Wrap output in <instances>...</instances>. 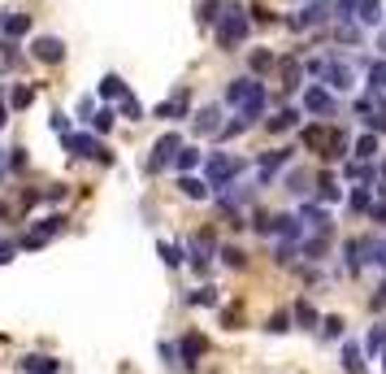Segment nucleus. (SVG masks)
I'll use <instances>...</instances> for the list:
<instances>
[{
	"instance_id": "nucleus-1",
	"label": "nucleus",
	"mask_w": 386,
	"mask_h": 374,
	"mask_svg": "<svg viewBox=\"0 0 386 374\" xmlns=\"http://www.w3.org/2000/svg\"><path fill=\"white\" fill-rule=\"evenodd\" d=\"M226 101L235 105L243 118H261L265 113V83L261 79H252V74H243V79H230L226 83Z\"/></svg>"
},
{
	"instance_id": "nucleus-2",
	"label": "nucleus",
	"mask_w": 386,
	"mask_h": 374,
	"mask_svg": "<svg viewBox=\"0 0 386 374\" xmlns=\"http://www.w3.org/2000/svg\"><path fill=\"white\" fill-rule=\"evenodd\" d=\"M239 174H243L239 157H230V153H209V157H204V183H209L213 192H226Z\"/></svg>"
},
{
	"instance_id": "nucleus-3",
	"label": "nucleus",
	"mask_w": 386,
	"mask_h": 374,
	"mask_svg": "<svg viewBox=\"0 0 386 374\" xmlns=\"http://www.w3.org/2000/svg\"><path fill=\"white\" fill-rule=\"evenodd\" d=\"M247 31H252V18H247L239 5H226V13H221V22H217V44H221V48H239V44L247 39Z\"/></svg>"
},
{
	"instance_id": "nucleus-4",
	"label": "nucleus",
	"mask_w": 386,
	"mask_h": 374,
	"mask_svg": "<svg viewBox=\"0 0 386 374\" xmlns=\"http://www.w3.org/2000/svg\"><path fill=\"white\" fill-rule=\"evenodd\" d=\"M65 148H70V153L74 157H91V161H100V166H113V153H109V148L105 144H100L96 135H65Z\"/></svg>"
},
{
	"instance_id": "nucleus-5",
	"label": "nucleus",
	"mask_w": 386,
	"mask_h": 374,
	"mask_svg": "<svg viewBox=\"0 0 386 374\" xmlns=\"http://www.w3.org/2000/svg\"><path fill=\"white\" fill-rule=\"evenodd\" d=\"M178 153H183V139H178L174 131H165L157 144H152V161H148V170H165L169 161H178Z\"/></svg>"
},
{
	"instance_id": "nucleus-6",
	"label": "nucleus",
	"mask_w": 386,
	"mask_h": 374,
	"mask_svg": "<svg viewBox=\"0 0 386 374\" xmlns=\"http://www.w3.org/2000/svg\"><path fill=\"white\" fill-rule=\"evenodd\" d=\"M334 13V5H330V0H308V5L291 18V27L295 31H308V27H321V22Z\"/></svg>"
},
{
	"instance_id": "nucleus-7",
	"label": "nucleus",
	"mask_w": 386,
	"mask_h": 374,
	"mask_svg": "<svg viewBox=\"0 0 386 374\" xmlns=\"http://www.w3.org/2000/svg\"><path fill=\"white\" fill-rule=\"evenodd\" d=\"M31 57L44 61V66H61V61H65V44H61L57 35H39V39L31 44Z\"/></svg>"
},
{
	"instance_id": "nucleus-8",
	"label": "nucleus",
	"mask_w": 386,
	"mask_h": 374,
	"mask_svg": "<svg viewBox=\"0 0 386 374\" xmlns=\"http://www.w3.org/2000/svg\"><path fill=\"white\" fill-rule=\"evenodd\" d=\"M321 83H326V87H334V92H352L356 74H352V66H343V61H326V70H321Z\"/></svg>"
},
{
	"instance_id": "nucleus-9",
	"label": "nucleus",
	"mask_w": 386,
	"mask_h": 374,
	"mask_svg": "<svg viewBox=\"0 0 386 374\" xmlns=\"http://www.w3.org/2000/svg\"><path fill=\"white\" fill-rule=\"evenodd\" d=\"M304 109H308V113H317V118H330V113H334V96H330L321 83H313V87L304 92Z\"/></svg>"
},
{
	"instance_id": "nucleus-10",
	"label": "nucleus",
	"mask_w": 386,
	"mask_h": 374,
	"mask_svg": "<svg viewBox=\"0 0 386 374\" xmlns=\"http://www.w3.org/2000/svg\"><path fill=\"white\" fill-rule=\"evenodd\" d=\"M27 31H31V13H18V9L0 13V39H22Z\"/></svg>"
},
{
	"instance_id": "nucleus-11",
	"label": "nucleus",
	"mask_w": 386,
	"mask_h": 374,
	"mask_svg": "<svg viewBox=\"0 0 386 374\" xmlns=\"http://www.w3.org/2000/svg\"><path fill=\"white\" fill-rule=\"evenodd\" d=\"M300 218H304V227H313L317 235H330V227H334V222H330V213H326V205H321V201H317V205L308 201V205L300 209Z\"/></svg>"
},
{
	"instance_id": "nucleus-12",
	"label": "nucleus",
	"mask_w": 386,
	"mask_h": 374,
	"mask_svg": "<svg viewBox=\"0 0 386 374\" xmlns=\"http://www.w3.org/2000/svg\"><path fill=\"white\" fill-rule=\"evenodd\" d=\"M274 235L287 239V244H295V239L304 235V218H295V213H274Z\"/></svg>"
},
{
	"instance_id": "nucleus-13",
	"label": "nucleus",
	"mask_w": 386,
	"mask_h": 374,
	"mask_svg": "<svg viewBox=\"0 0 386 374\" xmlns=\"http://www.w3.org/2000/svg\"><path fill=\"white\" fill-rule=\"evenodd\" d=\"M18 370H22V374H57V370H61V361L44 357V353H27V357L18 361Z\"/></svg>"
},
{
	"instance_id": "nucleus-14",
	"label": "nucleus",
	"mask_w": 386,
	"mask_h": 374,
	"mask_svg": "<svg viewBox=\"0 0 386 374\" xmlns=\"http://www.w3.org/2000/svg\"><path fill=\"white\" fill-rule=\"evenodd\" d=\"M365 361H369V353H365L360 344L347 339V344H343V370H347V374H365V370H369Z\"/></svg>"
},
{
	"instance_id": "nucleus-15",
	"label": "nucleus",
	"mask_w": 386,
	"mask_h": 374,
	"mask_svg": "<svg viewBox=\"0 0 386 374\" xmlns=\"http://www.w3.org/2000/svg\"><path fill=\"white\" fill-rule=\"evenodd\" d=\"M204 348H209V344H204V335H183V344H178V357H183V366L191 370V366L204 357Z\"/></svg>"
},
{
	"instance_id": "nucleus-16",
	"label": "nucleus",
	"mask_w": 386,
	"mask_h": 374,
	"mask_svg": "<svg viewBox=\"0 0 386 374\" xmlns=\"http://www.w3.org/2000/svg\"><path fill=\"white\" fill-rule=\"evenodd\" d=\"M291 161V148H278V153H265L261 157V183H269L274 179V174L282 170V166H287Z\"/></svg>"
},
{
	"instance_id": "nucleus-17",
	"label": "nucleus",
	"mask_w": 386,
	"mask_h": 374,
	"mask_svg": "<svg viewBox=\"0 0 386 374\" xmlns=\"http://www.w3.org/2000/svg\"><path fill=\"white\" fill-rule=\"evenodd\" d=\"M217 118H221V109H217V105L200 109V113H195V131H200V135H221V122H217Z\"/></svg>"
},
{
	"instance_id": "nucleus-18",
	"label": "nucleus",
	"mask_w": 386,
	"mask_h": 374,
	"mask_svg": "<svg viewBox=\"0 0 386 374\" xmlns=\"http://www.w3.org/2000/svg\"><path fill=\"white\" fill-rule=\"evenodd\" d=\"M178 187H183L187 201H209V192H213L204 179H195V174H183V179H178Z\"/></svg>"
},
{
	"instance_id": "nucleus-19",
	"label": "nucleus",
	"mask_w": 386,
	"mask_h": 374,
	"mask_svg": "<svg viewBox=\"0 0 386 374\" xmlns=\"http://www.w3.org/2000/svg\"><path fill=\"white\" fill-rule=\"evenodd\" d=\"M61 231H65V218H61V213H48V218H39V222H35V231H31V235H39V239L48 244V239L61 235Z\"/></svg>"
},
{
	"instance_id": "nucleus-20",
	"label": "nucleus",
	"mask_w": 386,
	"mask_h": 374,
	"mask_svg": "<svg viewBox=\"0 0 386 374\" xmlns=\"http://www.w3.org/2000/svg\"><path fill=\"white\" fill-rule=\"evenodd\" d=\"M356 18L365 27H382V0H356Z\"/></svg>"
},
{
	"instance_id": "nucleus-21",
	"label": "nucleus",
	"mask_w": 386,
	"mask_h": 374,
	"mask_svg": "<svg viewBox=\"0 0 386 374\" xmlns=\"http://www.w3.org/2000/svg\"><path fill=\"white\" fill-rule=\"evenodd\" d=\"M209 261H213V239H204V235H200V239H191V266H195V270H204Z\"/></svg>"
},
{
	"instance_id": "nucleus-22",
	"label": "nucleus",
	"mask_w": 386,
	"mask_h": 374,
	"mask_svg": "<svg viewBox=\"0 0 386 374\" xmlns=\"http://www.w3.org/2000/svg\"><path fill=\"white\" fill-rule=\"evenodd\" d=\"M183 113H187V92H178L174 101L157 105V118H165V122H174V118H183Z\"/></svg>"
},
{
	"instance_id": "nucleus-23",
	"label": "nucleus",
	"mask_w": 386,
	"mask_h": 374,
	"mask_svg": "<svg viewBox=\"0 0 386 374\" xmlns=\"http://www.w3.org/2000/svg\"><path fill=\"white\" fill-rule=\"evenodd\" d=\"M365 248H360V239H347L343 244V266H347V274H360V266H365Z\"/></svg>"
},
{
	"instance_id": "nucleus-24",
	"label": "nucleus",
	"mask_w": 386,
	"mask_h": 374,
	"mask_svg": "<svg viewBox=\"0 0 386 374\" xmlns=\"http://www.w3.org/2000/svg\"><path fill=\"white\" fill-rule=\"evenodd\" d=\"M100 96H105V101H122V96H131V92H126V83L117 74H105V79H100Z\"/></svg>"
},
{
	"instance_id": "nucleus-25",
	"label": "nucleus",
	"mask_w": 386,
	"mask_h": 374,
	"mask_svg": "<svg viewBox=\"0 0 386 374\" xmlns=\"http://www.w3.org/2000/svg\"><path fill=\"white\" fill-rule=\"evenodd\" d=\"M339 196H343V187L334 183L330 174H321V179H317V201H321V205H334V201H339Z\"/></svg>"
},
{
	"instance_id": "nucleus-26",
	"label": "nucleus",
	"mask_w": 386,
	"mask_h": 374,
	"mask_svg": "<svg viewBox=\"0 0 386 374\" xmlns=\"http://www.w3.org/2000/svg\"><path fill=\"white\" fill-rule=\"evenodd\" d=\"M174 166H178V174H191L195 166H204L200 148H187V144H183V153H178V161H174Z\"/></svg>"
},
{
	"instance_id": "nucleus-27",
	"label": "nucleus",
	"mask_w": 386,
	"mask_h": 374,
	"mask_svg": "<svg viewBox=\"0 0 386 374\" xmlns=\"http://www.w3.org/2000/svg\"><path fill=\"white\" fill-rule=\"evenodd\" d=\"M221 13H226V5H221V0H200V22H209V27H217V22H221Z\"/></svg>"
},
{
	"instance_id": "nucleus-28",
	"label": "nucleus",
	"mask_w": 386,
	"mask_h": 374,
	"mask_svg": "<svg viewBox=\"0 0 386 374\" xmlns=\"http://www.w3.org/2000/svg\"><path fill=\"white\" fill-rule=\"evenodd\" d=\"M373 157H378V135L369 131V135L356 139V161H373Z\"/></svg>"
},
{
	"instance_id": "nucleus-29",
	"label": "nucleus",
	"mask_w": 386,
	"mask_h": 374,
	"mask_svg": "<svg viewBox=\"0 0 386 374\" xmlns=\"http://www.w3.org/2000/svg\"><path fill=\"white\" fill-rule=\"evenodd\" d=\"M382 348H386V322H378V327L369 331V339H365V353H369V357H378Z\"/></svg>"
},
{
	"instance_id": "nucleus-30",
	"label": "nucleus",
	"mask_w": 386,
	"mask_h": 374,
	"mask_svg": "<svg viewBox=\"0 0 386 374\" xmlns=\"http://www.w3.org/2000/svg\"><path fill=\"white\" fill-rule=\"evenodd\" d=\"M295 122H300L295 109H278V118H269V131H274V135H278V131H291Z\"/></svg>"
},
{
	"instance_id": "nucleus-31",
	"label": "nucleus",
	"mask_w": 386,
	"mask_h": 374,
	"mask_svg": "<svg viewBox=\"0 0 386 374\" xmlns=\"http://www.w3.org/2000/svg\"><path fill=\"white\" fill-rule=\"evenodd\" d=\"M295 322H300V327H304V331H313V327H317V322H321V318H317V309H313V305H308V301H300V305H295Z\"/></svg>"
},
{
	"instance_id": "nucleus-32",
	"label": "nucleus",
	"mask_w": 386,
	"mask_h": 374,
	"mask_svg": "<svg viewBox=\"0 0 386 374\" xmlns=\"http://www.w3.org/2000/svg\"><path fill=\"white\" fill-rule=\"evenodd\" d=\"M369 92H373V96H386V61L369 66Z\"/></svg>"
},
{
	"instance_id": "nucleus-33",
	"label": "nucleus",
	"mask_w": 386,
	"mask_h": 374,
	"mask_svg": "<svg viewBox=\"0 0 386 374\" xmlns=\"http://www.w3.org/2000/svg\"><path fill=\"white\" fill-rule=\"evenodd\" d=\"M87 122H91V127H96L100 135H105V131H113V122H117V113H113V109H96V113H91Z\"/></svg>"
},
{
	"instance_id": "nucleus-34",
	"label": "nucleus",
	"mask_w": 386,
	"mask_h": 374,
	"mask_svg": "<svg viewBox=\"0 0 386 374\" xmlns=\"http://www.w3.org/2000/svg\"><path fill=\"white\" fill-rule=\"evenodd\" d=\"M9 101H13V109H31V105H35V87H27V83H22V87H13V96H9Z\"/></svg>"
},
{
	"instance_id": "nucleus-35",
	"label": "nucleus",
	"mask_w": 386,
	"mask_h": 374,
	"mask_svg": "<svg viewBox=\"0 0 386 374\" xmlns=\"http://www.w3.org/2000/svg\"><path fill=\"white\" fill-rule=\"evenodd\" d=\"M300 253H304V257H313V261H317V257H321V253H326V235H308V239H304V244H300Z\"/></svg>"
},
{
	"instance_id": "nucleus-36",
	"label": "nucleus",
	"mask_w": 386,
	"mask_h": 374,
	"mask_svg": "<svg viewBox=\"0 0 386 374\" xmlns=\"http://www.w3.org/2000/svg\"><path fill=\"white\" fill-rule=\"evenodd\" d=\"M187 305H217V287L209 283V287H195L191 296H187Z\"/></svg>"
},
{
	"instance_id": "nucleus-37",
	"label": "nucleus",
	"mask_w": 386,
	"mask_h": 374,
	"mask_svg": "<svg viewBox=\"0 0 386 374\" xmlns=\"http://www.w3.org/2000/svg\"><path fill=\"white\" fill-rule=\"evenodd\" d=\"M157 253H161L165 266H183V248H178V244H165V239H161V244H157Z\"/></svg>"
},
{
	"instance_id": "nucleus-38",
	"label": "nucleus",
	"mask_w": 386,
	"mask_h": 374,
	"mask_svg": "<svg viewBox=\"0 0 386 374\" xmlns=\"http://www.w3.org/2000/svg\"><path fill=\"white\" fill-rule=\"evenodd\" d=\"M274 66H278V57L265 53V48H256V53H252V70H256V74H265V70H274Z\"/></svg>"
},
{
	"instance_id": "nucleus-39",
	"label": "nucleus",
	"mask_w": 386,
	"mask_h": 374,
	"mask_svg": "<svg viewBox=\"0 0 386 374\" xmlns=\"http://www.w3.org/2000/svg\"><path fill=\"white\" fill-rule=\"evenodd\" d=\"M282 87H287V92L300 87V66L295 61H282Z\"/></svg>"
},
{
	"instance_id": "nucleus-40",
	"label": "nucleus",
	"mask_w": 386,
	"mask_h": 374,
	"mask_svg": "<svg viewBox=\"0 0 386 374\" xmlns=\"http://www.w3.org/2000/svg\"><path fill=\"white\" fill-rule=\"evenodd\" d=\"M221 261H226L230 270H239V266L247 261V253H243V248H221Z\"/></svg>"
},
{
	"instance_id": "nucleus-41",
	"label": "nucleus",
	"mask_w": 386,
	"mask_h": 374,
	"mask_svg": "<svg viewBox=\"0 0 386 374\" xmlns=\"http://www.w3.org/2000/svg\"><path fill=\"white\" fill-rule=\"evenodd\" d=\"M247 127H252V118H243V113H239L235 122H226V127H221V139H230V135H239V131H247Z\"/></svg>"
},
{
	"instance_id": "nucleus-42",
	"label": "nucleus",
	"mask_w": 386,
	"mask_h": 374,
	"mask_svg": "<svg viewBox=\"0 0 386 374\" xmlns=\"http://www.w3.org/2000/svg\"><path fill=\"white\" fill-rule=\"evenodd\" d=\"M334 18H339V22H352V18H356V0H334Z\"/></svg>"
},
{
	"instance_id": "nucleus-43",
	"label": "nucleus",
	"mask_w": 386,
	"mask_h": 374,
	"mask_svg": "<svg viewBox=\"0 0 386 374\" xmlns=\"http://www.w3.org/2000/svg\"><path fill=\"white\" fill-rule=\"evenodd\" d=\"M122 113L131 118V122H139V118H143V105L135 101V96H122Z\"/></svg>"
},
{
	"instance_id": "nucleus-44",
	"label": "nucleus",
	"mask_w": 386,
	"mask_h": 374,
	"mask_svg": "<svg viewBox=\"0 0 386 374\" xmlns=\"http://www.w3.org/2000/svg\"><path fill=\"white\" fill-rule=\"evenodd\" d=\"M352 209H373V196H369V187H356V192H352Z\"/></svg>"
},
{
	"instance_id": "nucleus-45",
	"label": "nucleus",
	"mask_w": 386,
	"mask_h": 374,
	"mask_svg": "<svg viewBox=\"0 0 386 374\" xmlns=\"http://www.w3.org/2000/svg\"><path fill=\"white\" fill-rule=\"evenodd\" d=\"M265 331H274V335H282V331H291V313H274Z\"/></svg>"
},
{
	"instance_id": "nucleus-46",
	"label": "nucleus",
	"mask_w": 386,
	"mask_h": 374,
	"mask_svg": "<svg viewBox=\"0 0 386 374\" xmlns=\"http://www.w3.org/2000/svg\"><path fill=\"white\" fill-rule=\"evenodd\" d=\"M274 261H278V266H291V261H295V248H291V244H278V248H274Z\"/></svg>"
},
{
	"instance_id": "nucleus-47",
	"label": "nucleus",
	"mask_w": 386,
	"mask_h": 374,
	"mask_svg": "<svg viewBox=\"0 0 386 374\" xmlns=\"http://www.w3.org/2000/svg\"><path fill=\"white\" fill-rule=\"evenodd\" d=\"M343 174H347V179H369L373 170H369L365 161H347V170H343Z\"/></svg>"
},
{
	"instance_id": "nucleus-48",
	"label": "nucleus",
	"mask_w": 386,
	"mask_h": 374,
	"mask_svg": "<svg viewBox=\"0 0 386 374\" xmlns=\"http://www.w3.org/2000/svg\"><path fill=\"white\" fill-rule=\"evenodd\" d=\"M321 331H326L330 339H339V335H343V318H326V327H321Z\"/></svg>"
},
{
	"instance_id": "nucleus-49",
	"label": "nucleus",
	"mask_w": 386,
	"mask_h": 374,
	"mask_svg": "<svg viewBox=\"0 0 386 374\" xmlns=\"http://www.w3.org/2000/svg\"><path fill=\"white\" fill-rule=\"evenodd\" d=\"M53 131H57V135H70V118H65V113H53Z\"/></svg>"
},
{
	"instance_id": "nucleus-50",
	"label": "nucleus",
	"mask_w": 386,
	"mask_h": 374,
	"mask_svg": "<svg viewBox=\"0 0 386 374\" xmlns=\"http://www.w3.org/2000/svg\"><path fill=\"white\" fill-rule=\"evenodd\" d=\"M369 213H373L378 222H386V192H382V196H378V201H373V209H369Z\"/></svg>"
},
{
	"instance_id": "nucleus-51",
	"label": "nucleus",
	"mask_w": 386,
	"mask_h": 374,
	"mask_svg": "<svg viewBox=\"0 0 386 374\" xmlns=\"http://www.w3.org/2000/svg\"><path fill=\"white\" fill-rule=\"evenodd\" d=\"M161 357H165V366H174V361H183V357H178V348H174V344H161Z\"/></svg>"
},
{
	"instance_id": "nucleus-52",
	"label": "nucleus",
	"mask_w": 386,
	"mask_h": 374,
	"mask_svg": "<svg viewBox=\"0 0 386 374\" xmlns=\"http://www.w3.org/2000/svg\"><path fill=\"white\" fill-rule=\"evenodd\" d=\"M13 253H18V248H13V244H5V239H0V266H9V261H13Z\"/></svg>"
},
{
	"instance_id": "nucleus-53",
	"label": "nucleus",
	"mask_w": 386,
	"mask_h": 374,
	"mask_svg": "<svg viewBox=\"0 0 386 374\" xmlns=\"http://www.w3.org/2000/svg\"><path fill=\"white\" fill-rule=\"evenodd\" d=\"M27 166V153H22V148H13V157H9V170H22Z\"/></svg>"
},
{
	"instance_id": "nucleus-54",
	"label": "nucleus",
	"mask_w": 386,
	"mask_h": 374,
	"mask_svg": "<svg viewBox=\"0 0 386 374\" xmlns=\"http://www.w3.org/2000/svg\"><path fill=\"white\" fill-rule=\"evenodd\" d=\"M269 18H274V13H269L265 5H256V9H252V22H269Z\"/></svg>"
},
{
	"instance_id": "nucleus-55",
	"label": "nucleus",
	"mask_w": 386,
	"mask_h": 374,
	"mask_svg": "<svg viewBox=\"0 0 386 374\" xmlns=\"http://www.w3.org/2000/svg\"><path fill=\"white\" fill-rule=\"evenodd\" d=\"M373 309H386V283L378 287V296H373Z\"/></svg>"
},
{
	"instance_id": "nucleus-56",
	"label": "nucleus",
	"mask_w": 386,
	"mask_h": 374,
	"mask_svg": "<svg viewBox=\"0 0 386 374\" xmlns=\"http://www.w3.org/2000/svg\"><path fill=\"white\" fill-rule=\"evenodd\" d=\"M373 261H378V266L386 270V244H378V257H373Z\"/></svg>"
},
{
	"instance_id": "nucleus-57",
	"label": "nucleus",
	"mask_w": 386,
	"mask_h": 374,
	"mask_svg": "<svg viewBox=\"0 0 386 374\" xmlns=\"http://www.w3.org/2000/svg\"><path fill=\"white\" fill-rule=\"evenodd\" d=\"M5 122H9V109H5V101H0V127H5Z\"/></svg>"
},
{
	"instance_id": "nucleus-58",
	"label": "nucleus",
	"mask_w": 386,
	"mask_h": 374,
	"mask_svg": "<svg viewBox=\"0 0 386 374\" xmlns=\"http://www.w3.org/2000/svg\"><path fill=\"white\" fill-rule=\"evenodd\" d=\"M378 48H382V53H386V27L378 31Z\"/></svg>"
},
{
	"instance_id": "nucleus-59",
	"label": "nucleus",
	"mask_w": 386,
	"mask_h": 374,
	"mask_svg": "<svg viewBox=\"0 0 386 374\" xmlns=\"http://www.w3.org/2000/svg\"><path fill=\"white\" fill-rule=\"evenodd\" d=\"M378 113H382V118H386V96H378Z\"/></svg>"
},
{
	"instance_id": "nucleus-60",
	"label": "nucleus",
	"mask_w": 386,
	"mask_h": 374,
	"mask_svg": "<svg viewBox=\"0 0 386 374\" xmlns=\"http://www.w3.org/2000/svg\"><path fill=\"white\" fill-rule=\"evenodd\" d=\"M382 370H386V348H382Z\"/></svg>"
},
{
	"instance_id": "nucleus-61",
	"label": "nucleus",
	"mask_w": 386,
	"mask_h": 374,
	"mask_svg": "<svg viewBox=\"0 0 386 374\" xmlns=\"http://www.w3.org/2000/svg\"><path fill=\"white\" fill-rule=\"evenodd\" d=\"M382 183H386V161H382Z\"/></svg>"
},
{
	"instance_id": "nucleus-62",
	"label": "nucleus",
	"mask_w": 386,
	"mask_h": 374,
	"mask_svg": "<svg viewBox=\"0 0 386 374\" xmlns=\"http://www.w3.org/2000/svg\"><path fill=\"white\" fill-rule=\"evenodd\" d=\"M0 161H5V148H0Z\"/></svg>"
}]
</instances>
